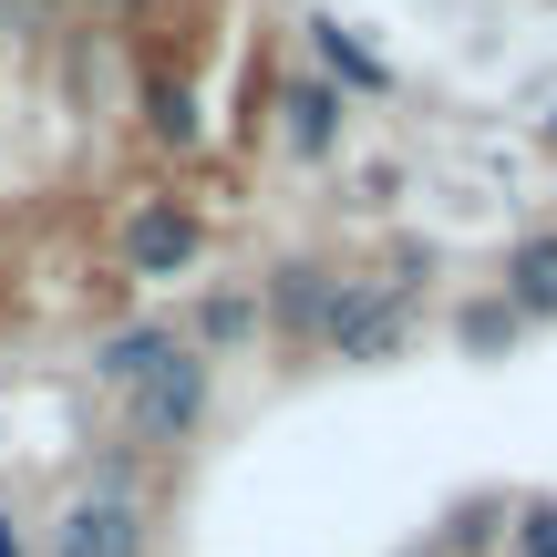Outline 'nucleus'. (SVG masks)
Segmentation results:
<instances>
[{"instance_id": "f257e3e1", "label": "nucleus", "mask_w": 557, "mask_h": 557, "mask_svg": "<svg viewBox=\"0 0 557 557\" xmlns=\"http://www.w3.org/2000/svg\"><path fill=\"white\" fill-rule=\"evenodd\" d=\"M320 351L351 361V372H382V361H403V351H413V299L382 289V278H341L331 320H320Z\"/></svg>"}, {"instance_id": "f03ea898", "label": "nucleus", "mask_w": 557, "mask_h": 557, "mask_svg": "<svg viewBox=\"0 0 557 557\" xmlns=\"http://www.w3.org/2000/svg\"><path fill=\"white\" fill-rule=\"evenodd\" d=\"M197 423H207V351H176L124 393V444H145V455H186Z\"/></svg>"}, {"instance_id": "7ed1b4c3", "label": "nucleus", "mask_w": 557, "mask_h": 557, "mask_svg": "<svg viewBox=\"0 0 557 557\" xmlns=\"http://www.w3.org/2000/svg\"><path fill=\"white\" fill-rule=\"evenodd\" d=\"M41 557H156V517H145V496H94V485H83L52 517Z\"/></svg>"}, {"instance_id": "20e7f679", "label": "nucleus", "mask_w": 557, "mask_h": 557, "mask_svg": "<svg viewBox=\"0 0 557 557\" xmlns=\"http://www.w3.org/2000/svg\"><path fill=\"white\" fill-rule=\"evenodd\" d=\"M207 259V227L186 218L176 197H135V218H124V269L135 278H186Z\"/></svg>"}, {"instance_id": "39448f33", "label": "nucleus", "mask_w": 557, "mask_h": 557, "mask_svg": "<svg viewBox=\"0 0 557 557\" xmlns=\"http://www.w3.org/2000/svg\"><path fill=\"white\" fill-rule=\"evenodd\" d=\"M331 299H341V269H331V259H278V269L259 278V320H269L278 341H320Z\"/></svg>"}, {"instance_id": "423d86ee", "label": "nucleus", "mask_w": 557, "mask_h": 557, "mask_svg": "<svg viewBox=\"0 0 557 557\" xmlns=\"http://www.w3.org/2000/svg\"><path fill=\"white\" fill-rule=\"evenodd\" d=\"M176 351H186L176 320H114V331L94 341V382H103V393H135V382H145V372H165Z\"/></svg>"}, {"instance_id": "0eeeda50", "label": "nucleus", "mask_w": 557, "mask_h": 557, "mask_svg": "<svg viewBox=\"0 0 557 557\" xmlns=\"http://www.w3.org/2000/svg\"><path fill=\"white\" fill-rule=\"evenodd\" d=\"M506 310L527 320V331H537V320H557V227H527L517 248H506Z\"/></svg>"}, {"instance_id": "6e6552de", "label": "nucleus", "mask_w": 557, "mask_h": 557, "mask_svg": "<svg viewBox=\"0 0 557 557\" xmlns=\"http://www.w3.org/2000/svg\"><path fill=\"white\" fill-rule=\"evenodd\" d=\"M269 320H259V289H197V310H186V351H248Z\"/></svg>"}, {"instance_id": "1a4fd4ad", "label": "nucleus", "mask_w": 557, "mask_h": 557, "mask_svg": "<svg viewBox=\"0 0 557 557\" xmlns=\"http://www.w3.org/2000/svg\"><path fill=\"white\" fill-rule=\"evenodd\" d=\"M278 135H289L299 165H320L341 145V83H289V103H278Z\"/></svg>"}, {"instance_id": "9d476101", "label": "nucleus", "mask_w": 557, "mask_h": 557, "mask_svg": "<svg viewBox=\"0 0 557 557\" xmlns=\"http://www.w3.org/2000/svg\"><path fill=\"white\" fill-rule=\"evenodd\" d=\"M527 341V320L506 310V289H475V299H455V351L465 361H506Z\"/></svg>"}, {"instance_id": "9b49d317", "label": "nucleus", "mask_w": 557, "mask_h": 557, "mask_svg": "<svg viewBox=\"0 0 557 557\" xmlns=\"http://www.w3.org/2000/svg\"><path fill=\"white\" fill-rule=\"evenodd\" d=\"M310 52H320V73H331V83H351V94H393V62H382V52H361V41H351V21H331V11H320V21H310Z\"/></svg>"}, {"instance_id": "f8f14e48", "label": "nucleus", "mask_w": 557, "mask_h": 557, "mask_svg": "<svg viewBox=\"0 0 557 557\" xmlns=\"http://www.w3.org/2000/svg\"><path fill=\"white\" fill-rule=\"evenodd\" d=\"M506 517H517V496H465L455 517L434 527V547H444V557H496V547H506Z\"/></svg>"}, {"instance_id": "ddd939ff", "label": "nucleus", "mask_w": 557, "mask_h": 557, "mask_svg": "<svg viewBox=\"0 0 557 557\" xmlns=\"http://www.w3.org/2000/svg\"><path fill=\"white\" fill-rule=\"evenodd\" d=\"M506 557H557V496H517V517H506Z\"/></svg>"}, {"instance_id": "4468645a", "label": "nucleus", "mask_w": 557, "mask_h": 557, "mask_svg": "<svg viewBox=\"0 0 557 557\" xmlns=\"http://www.w3.org/2000/svg\"><path fill=\"white\" fill-rule=\"evenodd\" d=\"M145 114H156V135H165V145L197 135V103H186V83H145Z\"/></svg>"}, {"instance_id": "2eb2a0df", "label": "nucleus", "mask_w": 557, "mask_h": 557, "mask_svg": "<svg viewBox=\"0 0 557 557\" xmlns=\"http://www.w3.org/2000/svg\"><path fill=\"white\" fill-rule=\"evenodd\" d=\"M0 557H21V527H11V517H0Z\"/></svg>"}, {"instance_id": "dca6fc26", "label": "nucleus", "mask_w": 557, "mask_h": 557, "mask_svg": "<svg viewBox=\"0 0 557 557\" xmlns=\"http://www.w3.org/2000/svg\"><path fill=\"white\" fill-rule=\"evenodd\" d=\"M547 135H557V114H547Z\"/></svg>"}, {"instance_id": "f3484780", "label": "nucleus", "mask_w": 557, "mask_h": 557, "mask_svg": "<svg viewBox=\"0 0 557 557\" xmlns=\"http://www.w3.org/2000/svg\"><path fill=\"white\" fill-rule=\"evenodd\" d=\"M413 557H423V547H413Z\"/></svg>"}]
</instances>
